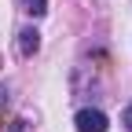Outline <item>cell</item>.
Returning a JSON list of instances; mask_svg holds the SVG:
<instances>
[{
  "label": "cell",
  "instance_id": "cell-1",
  "mask_svg": "<svg viewBox=\"0 0 132 132\" xmlns=\"http://www.w3.org/2000/svg\"><path fill=\"white\" fill-rule=\"evenodd\" d=\"M73 125H77V132H106L110 128V121H106L103 110H77Z\"/></svg>",
  "mask_w": 132,
  "mask_h": 132
},
{
  "label": "cell",
  "instance_id": "cell-3",
  "mask_svg": "<svg viewBox=\"0 0 132 132\" xmlns=\"http://www.w3.org/2000/svg\"><path fill=\"white\" fill-rule=\"evenodd\" d=\"M22 7L33 15V19H37V15H44V11H48V0H22Z\"/></svg>",
  "mask_w": 132,
  "mask_h": 132
},
{
  "label": "cell",
  "instance_id": "cell-2",
  "mask_svg": "<svg viewBox=\"0 0 132 132\" xmlns=\"http://www.w3.org/2000/svg\"><path fill=\"white\" fill-rule=\"evenodd\" d=\"M37 48H40V33H37V29H22V33H19V52H22V55H33Z\"/></svg>",
  "mask_w": 132,
  "mask_h": 132
},
{
  "label": "cell",
  "instance_id": "cell-4",
  "mask_svg": "<svg viewBox=\"0 0 132 132\" xmlns=\"http://www.w3.org/2000/svg\"><path fill=\"white\" fill-rule=\"evenodd\" d=\"M125 128H128V132H132V106H128V110H125Z\"/></svg>",
  "mask_w": 132,
  "mask_h": 132
}]
</instances>
